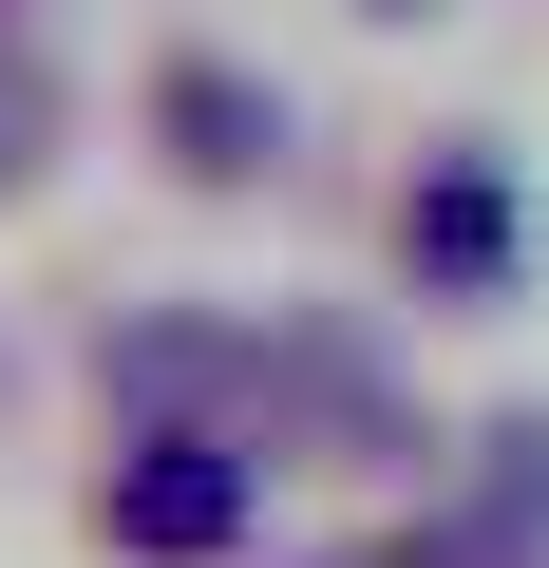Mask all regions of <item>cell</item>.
<instances>
[{"label":"cell","mask_w":549,"mask_h":568,"mask_svg":"<svg viewBox=\"0 0 549 568\" xmlns=\"http://www.w3.org/2000/svg\"><path fill=\"white\" fill-rule=\"evenodd\" d=\"M95 511H114V549H152V568H209V549L246 530V455H209V436H152V455H133Z\"/></svg>","instance_id":"cell-1"},{"label":"cell","mask_w":549,"mask_h":568,"mask_svg":"<svg viewBox=\"0 0 549 568\" xmlns=\"http://www.w3.org/2000/svg\"><path fill=\"white\" fill-rule=\"evenodd\" d=\"M398 246H417V284H455V304H492V284H511V171H492V152H455V171H417V209H398Z\"/></svg>","instance_id":"cell-2"},{"label":"cell","mask_w":549,"mask_h":568,"mask_svg":"<svg viewBox=\"0 0 549 568\" xmlns=\"http://www.w3.org/2000/svg\"><path fill=\"white\" fill-rule=\"evenodd\" d=\"M152 114L190 133V171H209V190H246V171H265V95H246L227 58H171V77H152Z\"/></svg>","instance_id":"cell-3"},{"label":"cell","mask_w":549,"mask_h":568,"mask_svg":"<svg viewBox=\"0 0 549 568\" xmlns=\"http://www.w3.org/2000/svg\"><path fill=\"white\" fill-rule=\"evenodd\" d=\"M474 493H492L511 530H549V417H492V455H474Z\"/></svg>","instance_id":"cell-4"},{"label":"cell","mask_w":549,"mask_h":568,"mask_svg":"<svg viewBox=\"0 0 549 568\" xmlns=\"http://www.w3.org/2000/svg\"><path fill=\"white\" fill-rule=\"evenodd\" d=\"M360 20H436V0H360Z\"/></svg>","instance_id":"cell-5"}]
</instances>
